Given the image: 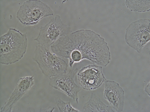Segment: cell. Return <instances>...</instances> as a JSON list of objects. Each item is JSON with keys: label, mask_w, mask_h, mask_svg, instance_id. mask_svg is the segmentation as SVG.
<instances>
[{"label": "cell", "mask_w": 150, "mask_h": 112, "mask_svg": "<svg viewBox=\"0 0 150 112\" xmlns=\"http://www.w3.org/2000/svg\"><path fill=\"white\" fill-rule=\"evenodd\" d=\"M51 49L56 55L69 59L70 68L84 60L103 67L111 60L107 42L100 35L89 29H80L61 37Z\"/></svg>", "instance_id": "cell-1"}, {"label": "cell", "mask_w": 150, "mask_h": 112, "mask_svg": "<svg viewBox=\"0 0 150 112\" xmlns=\"http://www.w3.org/2000/svg\"><path fill=\"white\" fill-rule=\"evenodd\" d=\"M0 63L3 65L13 64L24 56L28 47L26 34L15 28H9L0 37Z\"/></svg>", "instance_id": "cell-2"}, {"label": "cell", "mask_w": 150, "mask_h": 112, "mask_svg": "<svg viewBox=\"0 0 150 112\" xmlns=\"http://www.w3.org/2000/svg\"><path fill=\"white\" fill-rule=\"evenodd\" d=\"M33 60L42 74L49 78L65 74L68 69V64L64 60L40 45L35 46Z\"/></svg>", "instance_id": "cell-3"}, {"label": "cell", "mask_w": 150, "mask_h": 112, "mask_svg": "<svg viewBox=\"0 0 150 112\" xmlns=\"http://www.w3.org/2000/svg\"><path fill=\"white\" fill-rule=\"evenodd\" d=\"M50 7L39 0H29L21 5L16 18L24 26H34L45 17L54 15Z\"/></svg>", "instance_id": "cell-4"}, {"label": "cell", "mask_w": 150, "mask_h": 112, "mask_svg": "<svg viewBox=\"0 0 150 112\" xmlns=\"http://www.w3.org/2000/svg\"><path fill=\"white\" fill-rule=\"evenodd\" d=\"M71 32V28L64 24L59 15L52 18L46 25L42 26L35 41L47 49L60 38L67 36Z\"/></svg>", "instance_id": "cell-5"}, {"label": "cell", "mask_w": 150, "mask_h": 112, "mask_svg": "<svg viewBox=\"0 0 150 112\" xmlns=\"http://www.w3.org/2000/svg\"><path fill=\"white\" fill-rule=\"evenodd\" d=\"M125 41L128 46L140 53L150 41V20L140 19L132 22L127 27Z\"/></svg>", "instance_id": "cell-6"}, {"label": "cell", "mask_w": 150, "mask_h": 112, "mask_svg": "<svg viewBox=\"0 0 150 112\" xmlns=\"http://www.w3.org/2000/svg\"><path fill=\"white\" fill-rule=\"evenodd\" d=\"M78 71L77 68L70 69L68 74L50 78L49 82L50 87L65 94L76 103H78V93L81 89L74 81Z\"/></svg>", "instance_id": "cell-7"}, {"label": "cell", "mask_w": 150, "mask_h": 112, "mask_svg": "<svg viewBox=\"0 0 150 112\" xmlns=\"http://www.w3.org/2000/svg\"><path fill=\"white\" fill-rule=\"evenodd\" d=\"M77 78L81 87L88 91L97 89L106 80L103 67L95 64L81 69L77 74Z\"/></svg>", "instance_id": "cell-8"}, {"label": "cell", "mask_w": 150, "mask_h": 112, "mask_svg": "<svg viewBox=\"0 0 150 112\" xmlns=\"http://www.w3.org/2000/svg\"><path fill=\"white\" fill-rule=\"evenodd\" d=\"M104 97L111 106L117 112H122L124 106L125 92L117 82L105 81Z\"/></svg>", "instance_id": "cell-9"}, {"label": "cell", "mask_w": 150, "mask_h": 112, "mask_svg": "<svg viewBox=\"0 0 150 112\" xmlns=\"http://www.w3.org/2000/svg\"><path fill=\"white\" fill-rule=\"evenodd\" d=\"M34 85V76L21 78L17 81L14 90L9 99L1 108L0 112H11L15 104L31 89Z\"/></svg>", "instance_id": "cell-10"}, {"label": "cell", "mask_w": 150, "mask_h": 112, "mask_svg": "<svg viewBox=\"0 0 150 112\" xmlns=\"http://www.w3.org/2000/svg\"><path fill=\"white\" fill-rule=\"evenodd\" d=\"M85 112H115L111 106L105 104L100 98L94 93H91L89 100L83 106Z\"/></svg>", "instance_id": "cell-11"}, {"label": "cell", "mask_w": 150, "mask_h": 112, "mask_svg": "<svg viewBox=\"0 0 150 112\" xmlns=\"http://www.w3.org/2000/svg\"><path fill=\"white\" fill-rule=\"evenodd\" d=\"M125 5L132 12L144 13L150 10V0H126Z\"/></svg>", "instance_id": "cell-12"}, {"label": "cell", "mask_w": 150, "mask_h": 112, "mask_svg": "<svg viewBox=\"0 0 150 112\" xmlns=\"http://www.w3.org/2000/svg\"><path fill=\"white\" fill-rule=\"evenodd\" d=\"M56 103L60 112H80L81 111L74 108L71 105L70 102H65L59 97L55 99Z\"/></svg>", "instance_id": "cell-13"}, {"label": "cell", "mask_w": 150, "mask_h": 112, "mask_svg": "<svg viewBox=\"0 0 150 112\" xmlns=\"http://www.w3.org/2000/svg\"><path fill=\"white\" fill-rule=\"evenodd\" d=\"M144 90L149 96L150 95V83L148 82L146 85H145Z\"/></svg>", "instance_id": "cell-14"}]
</instances>
